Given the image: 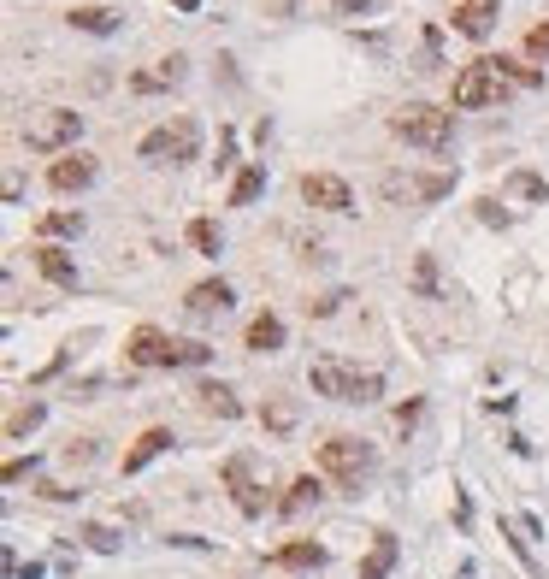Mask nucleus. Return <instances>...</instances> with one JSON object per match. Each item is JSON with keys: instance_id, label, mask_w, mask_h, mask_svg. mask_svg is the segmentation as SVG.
<instances>
[{"instance_id": "nucleus-1", "label": "nucleus", "mask_w": 549, "mask_h": 579, "mask_svg": "<svg viewBox=\"0 0 549 579\" xmlns=\"http://www.w3.org/2000/svg\"><path fill=\"white\" fill-rule=\"evenodd\" d=\"M136 367H207L213 361V349L207 343H178V337H166V331H154V325H142V331H130V349H124Z\"/></svg>"}, {"instance_id": "nucleus-2", "label": "nucleus", "mask_w": 549, "mask_h": 579, "mask_svg": "<svg viewBox=\"0 0 549 579\" xmlns=\"http://www.w3.org/2000/svg\"><path fill=\"white\" fill-rule=\"evenodd\" d=\"M307 385L319 390V396H331V402H378V396H384V379H378V373H355V367H343L337 355H319V361L307 367Z\"/></svg>"}, {"instance_id": "nucleus-3", "label": "nucleus", "mask_w": 549, "mask_h": 579, "mask_svg": "<svg viewBox=\"0 0 549 579\" xmlns=\"http://www.w3.org/2000/svg\"><path fill=\"white\" fill-rule=\"evenodd\" d=\"M372 467H378V450H372L366 438L337 432V438H325V444H319V473H331L343 491H361L366 479H372Z\"/></svg>"}, {"instance_id": "nucleus-4", "label": "nucleus", "mask_w": 549, "mask_h": 579, "mask_svg": "<svg viewBox=\"0 0 549 579\" xmlns=\"http://www.w3.org/2000/svg\"><path fill=\"white\" fill-rule=\"evenodd\" d=\"M390 130L408 142V148H426V154H449V142H455V119L443 113V107H431V101H408Z\"/></svg>"}, {"instance_id": "nucleus-5", "label": "nucleus", "mask_w": 549, "mask_h": 579, "mask_svg": "<svg viewBox=\"0 0 549 579\" xmlns=\"http://www.w3.org/2000/svg\"><path fill=\"white\" fill-rule=\"evenodd\" d=\"M195 148H201V125L195 119H172V125L148 130L136 154L154 160V166H183V160H195Z\"/></svg>"}, {"instance_id": "nucleus-6", "label": "nucleus", "mask_w": 549, "mask_h": 579, "mask_svg": "<svg viewBox=\"0 0 549 579\" xmlns=\"http://www.w3.org/2000/svg\"><path fill=\"white\" fill-rule=\"evenodd\" d=\"M508 95V77L496 71V60H473L461 77H455V107L473 113V107H496Z\"/></svg>"}, {"instance_id": "nucleus-7", "label": "nucleus", "mask_w": 549, "mask_h": 579, "mask_svg": "<svg viewBox=\"0 0 549 579\" xmlns=\"http://www.w3.org/2000/svg\"><path fill=\"white\" fill-rule=\"evenodd\" d=\"M77 136H83V113H65V107H48V113H36V119L24 125L30 154H54V148L77 142Z\"/></svg>"}, {"instance_id": "nucleus-8", "label": "nucleus", "mask_w": 549, "mask_h": 579, "mask_svg": "<svg viewBox=\"0 0 549 579\" xmlns=\"http://www.w3.org/2000/svg\"><path fill=\"white\" fill-rule=\"evenodd\" d=\"M302 201L307 207H325V213H355V190L331 172H307L302 178Z\"/></svg>"}, {"instance_id": "nucleus-9", "label": "nucleus", "mask_w": 549, "mask_h": 579, "mask_svg": "<svg viewBox=\"0 0 549 579\" xmlns=\"http://www.w3.org/2000/svg\"><path fill=\"white\" fill-rule=\"evenodd\" d=\"M225 485H231V497H237V509H243L248 520L266 515V491L254 485V461H248V455H231V461H225Z\"/></svg>"}, {"instance_id": "nucleus-10", "label": "nucleus", "mask_w": 549, "mask_h": 579, "mask_svg": "<svg viewBox=\"0 0 549 579\" xmlns=\"http://www.w3.org/2000/svg\"><path fill=\"white\" fill-rule=\"evenodd\" d=\"M496 12H502V0H455V30L473 36V42H485L490 30H496Z\"/></svg>"}, {"instance_id": "nucleus-11", "label": "nucleus", "mask_w": 549, "mask_h": 579, "mask_svg": "<svg viewBox=\"0 0 549 579\" xmlns=\"http://www.w3.org/2000/svg\"><path fill=\"white\" fill-rule=\"evenodd\" d=\"M48 184H54L60 195L89 190V184H95V160H89V154H65V160H54V166H48Z\"/></svg>"}, {"instance_id": "nucleus-12", "label": "nucleus", "mask_w": 549, "mask_h": 579, "mask_svg": "<svg viewBox=\"0 0 549 579\" xmlns=\"http://www.w3.org/2000/svg\"><path fill=\"white\" fill-rule=\"evenodd\" d=\"M231 302H237V296H231V284H225V278H207V284H195V290L183 296V308H189L195 320H213V314H225Z\"/></svg>"}, {"instance_id": "nucleus-13", "label": "nucleus", "mask_w": 549, "mask_h": 579, "mask_svg": "<svg viewBox=\"0 0 549 579\" xmlns=\"http://www.w3.org/2000/svg\"><path fill=\"white\" fill-rule=\"evenodd\" d=\"M124 24V12L113 6H71V30H83V36H113Z\"/></svg>"}, {"instance_id": "nucleus-14", "label": "nucleus", "mask_w": 549, "mask_h": 579, "mask_svg": "<svg viewBox=\"0 0 549 579\" xmlns=\"http://www.w3.org/2000/svg\"><path fill=\"white\" fill-rule=\"evenodd\" d=\"M248 349H254V355H278V349H284V320H278V314H254V320H248Z\"/></svg>"}, {"instance_id": "nucleus-15", "label": "nucleus", "mask_w": 549, "mask_h": 579, "mask_svg": "<svg viewBox=\"0 0 549 579\" xmlns=\"http://www.w3.org/2000/svg\"><path fill=\"white\" fill-rule=\"evenodd\" d=\"M166 450H172V432H166V426H148V432L136 438V450L124 455V473H142L154 455H166Z\"/></svg>"}, {"instance_id": "nucleus-16", "label": "nucleus", "mask_w": 549, "mask_h": 579, "mask_svg": "<svg viewBox=\"0 0 549 579\" xmlns=\"http://www.w3.org/2000/svg\"><path fill=\"white\" fill-rule=\"evenodd\" d=\"M36 266H42V278H54L60 290H77V260L65 255V249L42 243V249H36Z\"/></svg>"}, {"instance_id": "nucleus-17", "label": "nucleus", "mask_w": 549, "mask_h": 579, "mask_svg": "<svg viewBox=\"0 0 549 579\" xmlns=\"http://www.w3.org/2000/svg\"><path fill=\"white\" fill-rule=\"evenodd\" d=\"M195 396H201V408H207V414H219V420H237V414H243V402L231 396V385L201 379V385H195Z\"/></svg>"}, {"instance_id": "nucleus-18", "label": "nucleus", "mask_w": 549, "mask_h": 579, "mask_svg": "<svg viewBox=\"0 0 549 579\" xmlns=\"http://www.w3.org/2000/svg\"><path fill=\"white\" fill-rule=\"evenodd\" d=\"M319 497H325V485H319V479H313V473H302V479H296V485H290V491H284V503H278V509H284V515L296 520V515H307V509H313V503H319Z\"/></svg>"}, {"instance_id": "nucleus-19", "label": "nucleus", "mask_w": 549, "mask_h": 579, "mask_svg": "<svg viewBox=\"0 0 549 579\" xmlns=\"http://www.w3.org/2000/svg\"><path fill=\"white\" fill-rule=\"evenodd\" d=\"M390 568H396V538H390V532H378V538H372V556L361 562V579H384Z\"/></svg>"}, {"instance_id": "nucleus-20", "label": "nucleus", "mask_w": 549, "mask_h": 579, "mask_svg": "<svg viewBox=\"0 0 549 579\" xmlns=\"http://www.w3.org/2000/svg\"><path fill=\"white\" fill-rule=\"evenodd\" d=\"M384 190H390V195H420V201H437V195H449L455 184H449V178H408V184H402V178H384Z\"/></svg>"}, {"instance_id": "nucleus-21", "label": "nucleus", "mask_w": 549, "mask_h": 579, "mask_svg": "<svg viewBox=\"0 0 549 579\" xmlns=\"http://www.w3.org/2000/svg\"><path fill=\"white\" fill-rule=\"evenodd\" d=\"M272 562H278V568H325V550L302 538V544H284V550H278Z\"/></svg>"}, {"instance_id": "nucleus-22", "label": "nucleus", "mask_w": 549, "mask_h": 579, "mask_svg": "<svg viewBox=\"0 0 549 579\" xmlns=\"http://www.w3.org/2000/svg\"><path fill=\"white\" fill-rule=\"evenodd\" d=\"M178 77H183V60L172 54V60H160V71H136L130 89H166V83H178Z\"/></svg>"}, {"instance_id": "nucleus-23", "label": "nucleus", "mask_w": 549, "mask_h": 579, "mask_svg": "<svg viewBox=\"0 0 549 579\" xmlns=\"http://www.w3.org/2000/svg\"><path fill=\"white\" fill-rule=\"evenodd\" d=\"M260 190H266V166H248V172H237V184H231V207H248Z\"/></svg>"}, {"instance_id": "nucleus-24", "label": "nucleus", "mask_w": 549, "mask_h": 579, "mask_svg": "<svg viewBox=\"0 0 549 579\" xmlns=\"http://www.w3.org/2000/svg\"><path fill=\"white\" fill-rule=\"evenodd\" d=\"M189 243H195L201 255H219V249H225V231H219L213 219H195V225H189Z\"/></svg>"}, {"instance_id": "nucleus-25", "label": "nucleus", "mask_w": 549, "mask_h": 579, "mask_svg": "<svg viewBox=\"0 0 549 579\" xmlns=\"http://www.w3.org/2000/svg\"><path fill=\"white\" fill-rule=\"evenodd\" d=\"M42 414H48V408H42V402H30V408H18V414H12V420H6V438H12V444H18V438H24V432H36V426H42Z\"/></svg>"}, {"instance_id": "nucleus-26", "label": "nucleus", "mask_w": 549, "mask_h": 579, "mask_svg": "<svg viewBox=\"0 0 549 579\" xmlns=\"http://www.w3.org/2000/svg\"><path fill=\"white\" fill-rule=\"evenodd\" d=\"M77 538H83L89 550H101V556H119V532H113V526H83Z\"/></svg>"}, {"instance_id": "nucleus-27", "label": "nucleus", "mask_w": 549, "mask_h": 579, "mask_svg": "<svg viewBox=\"0 0 549 579\" xmlns=\"http://www.w3.org/2000/svg\"><path fill=\"white\" fill-rule=\"evenodd\" d=\"M83 231V213H48L42 219V237H77Z\"/></svg>"}, {"instance_id": "nucleus-28", "label": "nucleus", "mask_w": 549, "mask_h": 579, "mask_svg": "<svg viewBox=\"0 0 549 579\" xmlns=\"http://www.w3.org/2000/svg\"><path fill=\"white\" fill-rule=\"evenodd\" d=\"M508 190L526 195V201H549V184H544V178H532V172H514V178H508Z\"/></svg>"}, {"instance_id": "nucleus-29", "label": "nucleus", "mask_w": 549, "mask_h": 579, "mask_svg": "<svg viewBox=\"0 0 549 579\" xmlns=\"http://www.w3.org/2000/svg\"><path fill=\"white\" fill-rule=\"evenodd\" d=\"M496 71H502V77H514L520 89H538V83H544V77H538L532 65H520V60H496Z\"/></svg>"}, {"instance_id": "nucleus-30", "label": "nucleus", "mask_w": 549, "mask_h": 579, "mask_svg": "<svg viewBox=\"0 0 549 579\" xmlns=\"http://www.w3.org/2000/svg\"><path fill=\"white\" fill-rule=\"evenodd\" d=\"M414 284H420V296H437V260L431 255L414 260Z\"/></svg>"}, {"instance_id": "nucleus-31", "label": "nucleus", "mask_w": 549, "mask_h": 579, "mask_svg": "<svg viewBox=\"0 0 549 579\" xmlns=\"http://www.w3.org/2000/svg\"><path fill=\"white\" fill-rule=\"evenodd\" d=\"M266 426H272V432H290V426H296V408H290V402L266 408Z\"/></svg>"}, {"instance_id": "nucleus-32", "label": "nucleus", "mask_w": 549, "mask_h": 579, "mask_svg": "<svg viewBox=\"0 0 549 579\" xmlns=\"http://www.w3.org/2000/svg\"><path fill=\"white\" fill-rule=\"evenodd\" d=\"M30 473H36V455H30V461H24V455L6 461V485H18V479H30Z\"/></svg>"}, {"instance_id": "nucleus-33", "label": "nucleus", "mask_w": 549, "mask_h": 579, "mask_svg": "<svg viewBox=\"0 0 549 579\" xmlns=\"http://www.w3.org/2000/svg\"><path fill=\"white\" fill-rule=\"evenodd\" d=\"M526 54H538V60H549V24H538V30L526 36Z\"/></svg>"}, {"instance_id": "nucleus-34", "label": "nucleus", "mask_w": 549, "mask_h": 579, "mask_svg": "<svg viewBox=\"0 0 549 579\" xmlns=\"http://www.w3.org/2000/svg\"><path fill=\"white\" fill-rule=\"evenodd\" d=\"M337 6H343V12H355V18H361V12H378V0H337Z\"/></svg>"}, {"instance_id": "nucleus-35", "label": "nucleus", "mask_w": 549, "mask_h": 579, "mask_svg": "<svg viewBox=\"0 0 549 579\" xmlns=\"http://www.w3.org/2000/svg\"><path fill=\"white\" fill-rule=\"evenodd\" d=\"M172 6H178V12H195V6H201V0H172Z\"/></svg>"}]
</instances>
